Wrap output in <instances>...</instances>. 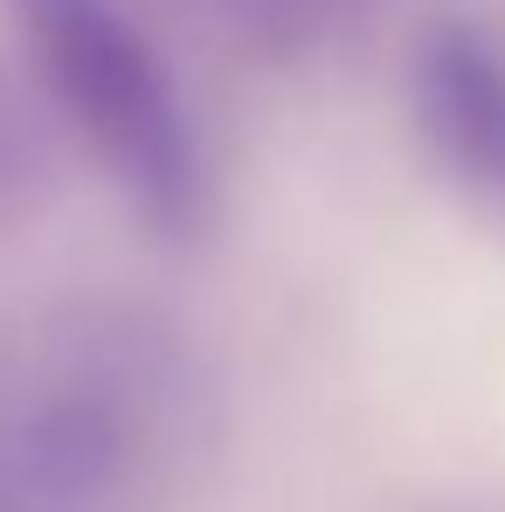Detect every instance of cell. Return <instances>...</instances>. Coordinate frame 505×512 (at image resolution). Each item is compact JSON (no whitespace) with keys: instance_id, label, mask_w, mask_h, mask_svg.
Here are the masks:
<instances>
[{"instance_id":"4","label":"cell","mask_w":505,"mask_h":512,"mask_svg":"<svg viewBox=\"0 0 505 512\" xmlns=\"http://www.w3.org/2000/svg\"><path fill=\"white\" fill-rule=\"evenodd\" d=\"M194 14H208L215 28H229L236 42H250L263 56H305L339 42L367 0H187Z\"/></svg>"},{"instance_id":"3","label":"cell","mask_w":505,"mask_h":512,"mask_svg":"<svg viewBox=\"0 0 505 512\" xmlns=\"http://www.w3.org/2000/svg\"><path fill=\"white\" fill-rule=\"evenodd\" d=\"M409 104L443 180L505 215V35L471 14L429 21L409 56Z\"/></svg>"},{"instance_id":"1","label":"cell","mask_w":505,"mask_h":512,"mask_svg":"<svg viewBox=\"0 0 505 512\" xmlns=\"http://www.w3.org/2000/svg\"><path fill=\"white\" fill-rule=\"evenodd\" d=\"M201 436V374L132 312L0 340V512H139Z\"/></svg>"},{"instance_id":"2","label":"cell","mask_w":505,"mask_h":512,"mask_svg":"<svg viewBox=\"0 0 505 512\" xmlns=\"http://www.w3.org/2000/svg\"><path fill=\"white\" fill-rule=\"evenodd\" d=\"M7 21L35 84L125 208L160 236H194L215 187L208 139L146 21L125 0H7Z\"/></svg>"}]
</instances>
